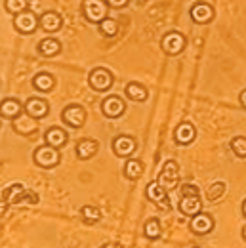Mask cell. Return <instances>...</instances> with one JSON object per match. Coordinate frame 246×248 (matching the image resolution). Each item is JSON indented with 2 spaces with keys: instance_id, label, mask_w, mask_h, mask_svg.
Wrapping results in <instances>:
<instances>
[{
  "instance_id": "484cf974",
  "label": "cell",
  "mask_w": 246,
  "mask_h": 248,
  "mask_svg": "<svg viewBox=\"0 0 246 248\" xmlns=\"http://www.w3.org/2000/svg\"><path fill=\"white\" fill-rule=\"evenodd\" d=\"M143 235H145L149 241L160 239V235H162V227H160V221H158L156 217H151V219L145 221V225H143Z\"/></svg>"
},
{
  "instance_id": "277c9868",
  "label": "cell",
  "mask_w": 246,
  "mask_h": 248,
  "mask_svg": "<svg viewBox=\"0 0 246 248\" xmlns=\"http://www.w3.org/2000/svg\"><path fill=\"white\" fill-rule=\"evenodd\" d=\"M107 2L105 0H84L82 2V14L90 23H101L107 19Z\"/></svg>"
},
{
  "instance_id": "9a60e30c",
  "label": "cell",
  "mask_w": 246,
  "mask_h": 248,
  "mask_svg": "<svg viewBox=\"0 0 246 248\" xmlns=\"http://www.w3.org/2000/svg\"><path fill=\"white\" fill-rule=\"evenodd\" d=\"M23 111H25V105H21L17 99H14V97L2 99V105H0V115H2V119L15 121L17 117H21Z\"/></svg>"
},
{
  "instance_id": "f546056e",
  "label": "cell",
  "mask_w": 246,
  "mask_h": 248,
  "mask_svg": "<svg viewBox=\"0 0 246 248\" xmlns=\"http://www.w3.org/2000/svg\"><path fill=\"white\" fill-rule=\"evenodd\" d=\"M231 149L239 158H246V138L245 136H237L231 140Z\"/></svg>"
},
{
  "instance_id": "3957f363",
  "label": "cell",
  "mask_w": 246,
  "mask_h": 248,
  "mask_svg": "<svg viewBox=\"0 0 246 248\" xmlns=\"http://www.w3.org/2000/svg\"><path fill=\"white\" fill-rule=\"evenodd\" d=\"M32 158H34V162L40 168H54V166L60 164V149L44 143V145H40V147L34 149Z\"/></svg>"
},
{
  "instance_id": "1f68e13d",
  "label": "cell",
  "mask_w": 246,
  "mask_h": 248,
  "mask_svg": "<svg viewBox=\"0 0 246 248\" xmlns=\"http://www.w3.org/2000/svg\"><path fill=\"white\" fill-rule=\"evenodd\" d=\"M180 193H182V197H191V195H200L199 187L193 186V184H182V186H180Z\"/></svg>"
},
{
  "instance_id": "d6a6232c",
  "label": "cell",
  "mask_w": 246,
  "mask_h": 248,
  "mask_svg": "<svg viewBox=\"0 0 246 248\" xmlns=\"http://www.w3.org/2000/svg\"><path fill=\"white\" fill-rule=\"evenodd\" d=\"M105 2H107L111 8H117V10H119V8H124L130 0H105Z\"/></svg>"
},
{
  "instance_id": "8992f818",
  "label": "cell",
  "mask_w": 246,
  "mask_h": 248,
  "mask_svg": "<svg viewBox=\"0 0 246 248\" xmlns=\"http://www.w3.org/2000/svg\"><path fill=\"white\" fill-rule=\"evenodd\" d=\"M160 46H162V50H164L168 56H178V54L184 52L185 36L178 31L166 32V34L162 36V40H160Z\"/></svg>"
},
{
  "instance_id": "d4e9b609",
  "label": "cell",
  "mask_w": 246,
  "mask_h": 248,
  "mask_svg": "<svg viewBox=\"0 0 246 248\" xmlns=\"http://www.w3.org/2000/svg\"><path fill=\"white\" fill-rule=\"evenodd\" d=\"M34 123H36V121L25 113V117H17V119L14 121V130L19 132V134H23V136H29L31 132L36 130V124Z\"/></svg>"
},
{
  "instance_id": "4316f807",
  "label": "cell",
  "mask_w": 246,
  "mask_h": 248,
  "mask_svg": "<svg viewBox=\"0 0 246 248\" xmlns=\"http://www.w3.org/2000/svg\"><path fill=\"white\" fill-rule=\"evenodd\" d=\"M80 219L84 223L92 225V223H97L101 219V212H99V208H95L92 204H86V206L80 208Z\"/></svg>"
},
{
  "instance_id": "8d00e7d4",
  "label": "cell",
  "mask_w": 246,
  "mask_h": 248,
  "mask_svg": "<svg viewBox=\"0 0 246 248\" xmlns=\"http://www.w3.org/2000/svg\"><path fill=\"white\" fill-rule=\"evenodd\" d=\"M241 233H243V239H245V241H246V225H245V227H243V231H241Z\"/></svg>"
},
{
  "instance_id": "6da1fadb",
  "label": "cell",
  "mask_w": 246,
  "mask_h": 248,
  "mask_svg": "<svg viewBox=\"0 0 246 248\" xmlns=\"http://www.w3.org/2000/svg\"><path fill=\"white\" fill-rule=\"evenodd\" d=\"M160 186L164 187L166 191H174L176 187L180 186V166L176 160H166L162 164V170L158 174V180H156Z\"/></svg>"
},
{
  "instance_id": "cb8c5ba5",
  "label": "cell",
  "mask_w": 246,
  "mask_h": 248,
  "mask_svg": "<svg viewBox=\"0 0 246 248\" xmlns=\"http://www.w3.org/2000/svg\"><path fill=\"white\" fill-rule=\"evenodd\" d=\"M141 174H143V164H141L138 158H128L126 164H124V176H126L128 180L136 182V180L141 178Z\"/></svg>"
},
{
  "instance_id": "d590c367",
  "label": "cell",
  "mask_w": 246,
  "mask_h": 248,
  "mask_svg": "<svg viewBox=\"0 0 246 248\" xmlns=\"http://www.w3.org/2000/svg\"><path fill=\"white\" fill-rule=\"evenodd\" d=\"M243 216L246 217V199H245V202H243Z\"/></svg>"
},
{
  "instance_id": "5b68a950",
  "label": "cell",
  "mask_w": 246,
  "mask_h": 248,
  "mask_svg": "<svg viewBox=\"0 0 246 248\" xmlns=\"http://www.w3.org/2000/svg\"><path fill=\"white\" fill-rule=\"evenodd\" d=\"M14 27L21 34H31V32L36 31V27H40V17L31 10L21 12L19 16L14 17Z\"/></svg>"
},
{
  "instance_id": "836d02e7",
  "label": "cell",
  "mask_w": 246,
  "mask_h": 248,
  "mask_svg": "<svg viewBox=\"0 0 246 248\" xmlns=\"http://www.w3.org/2000/svg\"><path fill=\"white\" fill-rule=\"evenodd\" d=\"M239 101H241V105H243V107L246 109V88L243 90V92H241V97H239Z\"/></svg>"
},
{
  "instance_id": "7402d4cb",
  "label": "cell",
  "mask_w": 246,
  "mask_h": 248,
  "mask_svg": "<svg viewBox=\"0 0 246 248\" xmlns=\"http://www.w3.org/2000/svg\"><path fill=\"white\" fill-rule=\"evenodd\" d=\"M124 93H126V97L128 99H132V101H138V103H141V101H145L147 99V88L143 86V84H139V82H128L126 84V88H124Z\"/></svg>"
},
{
  "instance_id": "ac0fdd59",
  "label": "cell",
  "mask_w": 246,
  "mask_h": 248,
  "mask_svg": "<svg viewBox=\"0 0 246 248\" xmlns=\"http://www.w3.org/2000/svg\"><path fill=\"white\" fill-rule=\"evenodd\" d=\"M197 138V130L191 123H182L178 124L176 132H174V140L178 145H189L193 143V140Z\"/></svg>"
},
{
  "instance_id": "603a6c76",
  "label": "cell",
  "mask_w": 246,
  "mask_h": 248,
  "mask_svg": "<svg viewBox=\"0 0 246 248\" xmlns=\"http://www.w3.org/2000/svg\"><path fill=\"white\" fill-rule=\"evenodd\" d=\"M54 84H56V78H54L52 73H38V75H34V78H32V86H34L38 92H50V90L54 88Z\"/></svg>"
},
{
  "instance_id": "5bb4252c",
  "label": "cell",
  "mask_w": 246,
  "mask_h": 248,
  "mask_svg": "<svg viewBox=\"0 0 246 248\" xmlns=\"http://www.w3.org/2000/svg\"><path fill=\"white\" fill-rule=\"evenodd\" d=\"M189 227L197 235H208L214 229V217L210 216V214H206V212H199L197 216L191 217Z\"/></svg>"
},
{
  "instance_id": "4dcf8cb0",
  "label": "cell",
  "mask_w": 246,
  "mask_h": 248,
  "mask_svg": "<svg viewBox=\"0 0 246 248\" xmlns=\"http://www.w3.org/2000/svg\"><path fill=\"white\" fill-rule=\"evenodd\" d=\"M223 193H225V184H223V182H215V184H212V186L208 187L206 199H208L210 202H214V201H217Z\"/></svg>"
},
{
  "instance_id": "d6986e66",
  "label": "cell",
  "mask_w": 246,
  "mask_h": 248,
  "mask_svg": "<svg viewBox=\"0 0 246 248\" xmlns=\"http://www.w3.org/2000/svg\"><path fill=\"white\" fill-rule=\"evenodd\" d=\"M36 50H38V54L44 56V58H54V56H58V54L62 52V42H60L58 38L46 36V38H42V40L38 42Z\"/></svg>"
},
{
  "instance_id": "7a4b0ae2",
  "label": "cell",
  "mask_w": 246,
  "mask_h": 248,
  "mask_svg": "<svg viewBox=\"0 0 246 248\" xmlns=\"http://www.w3.org/2000/svg\"><path fill=\"white\" fill-rule=\"evenodd\" d=\"M113 82H115L113 73L109 69H105V67H95L88 75V84L95 92H107L113 86Z\"/></svg>"
},
{
  "instance_id": "e575fe53",
  "label": "cell",
  "mask_w": 246,
  "mask_h": 248,
  "mask_svg": "<svg viewBox=\"0 0 246 248\" xmlns=\"http://www.w3.org/2000/svg\"><path fill=\"white\" fill-rule=\"evenodd\" d=\"M101 248H123V245H119V243H105Z\"/></svg>"
},
{
  "instance_id": "ba28073f",
  "label": "cell",
  "mask_w": 246,
  "mask_h": 248,
  "mask_svg": "<svg viewBox=\"0 0 246 248\" xmlns=\"http://www.w3.org/2000/svg\"><path fill=\"white\" fill-rule=\"evenodd\" d=\"M124 111H126V103L119 95H107L101 101V113L107 119H121L124 115Z\"/></svg>"
},
{
  "instance_id": "f1b7e54d",
  "label": "cell",
  "mask_w": 246,
  "mask_h": 248,
  "mask_svg": "<svg viewBox=\"0 0 246 248\" xmlns=\"http://www.w3.org/2000/svg\"><path fill=\"white\" fill-rule=\"evenodd\" d=\"M27 0H4V6L10 14L14 16H19L21 12H27Z\"/></svg>"
},
{
  "instance_id": "2e32d148",
  "label": "cell",
  "mask_w": 246,
  "mask_h": 248,
  "mask_svg": "<svg viewBox=\"0 0 246 248\" xmlns=\"http://www.w3.org/2000/svg\"><path fill=\"white\" fill-rule=\"evenodd\" d=\"M180 212L184 216H197L199 212H202V201H200V195H191V197H182L180 204H178Z\"/></svg>"
},
{
  "instance_id": "9c48e42d",
  "label": "cell",
  "mask_w": 246,
  "mask_h": 248,
  "mask_svg": "<svg viewBox=\"0 0 246 248\" xmlns=\"http://www.w3.org/2000/svg\"><path fill=\"white\" fill-rule=\"evenodd\" d=\"M25 195H27V189L23 184H12L2 191V212L6 210L8 204H23L25 201Z\"/></svg>"
},
{
  "instance_id": "7c38bea8",
  "label": "cell",
  "mask_w": 246,
  "mask_h": 248,
  "mask_svg": "<svg viewBox=\"0 0 246 248\" xmlns=\"http://www.w3.org/2000/svg\"><path fill=\"white\" fill-rule=\"evenodd\" d=\"M189 16H191V19H193L195 23L206 25V23H210V21L214 19V8H212L210 4H206V2H197V4L191 6Z\"/></svg>"
},
{
  "instance_id": "4fadbf2b",
  "label": "cell",
  "mask_w": 246,
  "mask_h": 248,
  "mask_svg": "<svg viewBox=\"0 0 246 248\" xmlns=\"http://www.w3.org/2000/svg\"><path fill=\"white\" fill-rule=\"evenodd\" d=\"M25 113H27L29 117H32L34 121H40V119L48 117L50 105H48V101L42 99V97H29V99L25 101Z\"/></svg>"
},
{
  "instance_id": "e0dca14e",
  "label": "cell",
  "mask_w": 246,
  "mask_h": 248,
  "mask_svg": "<svg viewBox=\"0 0 246 248\" xmlns=\"http://www.w3.org/2000/svg\"><path fill=\"white\" fill-rule=\"evenodd\" d=\"M44 140H46L48 145H52L56 149H62V147L67 145V141H69V134L63 128H60V126H52L50 130H46Z\"/></svg>"
},
{
  "instance_id": "ffe728a7",
  "label": "cell",
  "mask_w": 246,
  "mask_h": 248,
  "mask_svg": "<svg viewBox=\"0 0 246 248\" xmlns=\"http://www.w3.org/2000/svg\"><path fill=\"white\" fill-rule=\"evenodd\" d=\"M62 16L58 12H44L40 16V27L44 29L46 32H56L62 29Z\"/></svg>"
},
{
  "instance_id": "44dd1931",
  "label": "cell",
  "mask_w": 246,
  "mask_h": 248,
  "mask_svg": "<svg viewBox=\"0 0 246 248\" xmlns=\"http://www.w3.org/2000/svg\"><path fill=\"white\" fill-rule=\"evenodd\" d=\"M97 151H99V143H97L95 140L86 138V140H80V141L77 143V156H78L80 160H88V158H92Z\"/></svg>"
},
{
  "instance_id": "83f0119b",
  "label": "cell",
  "mask_w": 246,
  "mask_h": 248,
  "mask_svg": "<svg viewBox=\"0 0 246 248\" xmlns=\"http://www.w3.org/2000/svg\"><path fill=\"white\" fill-rule=\"evenodd\" d=\"M97 27H99V32H101L103 36H107V38H113V36H117V32H119V23H117L115 19H111V17L103 19Z\"/></svg>"
},
{
  "instance_id": "8fae6325",
  "label": "cell",
  "mask_w": 246,
  "mask_h": 248,
  "mask_svg": "<svg viewBox=\"0 0 246 248\" xmlns=\"http://www.w3.org/2000/svg\"><path fill=\"white\" fill-rule=\"evenodd\" d=\"M145 197H147L151 202H154L158 208H162V210L170 208V202H168V191L160 186L158 182H151V184L147 186V189H145Z\"/></svg>"
},
{
  "instance_id": "52a82bcc",
  "label": "cell",
  "mask_w": 246,
  "mask_h": 248,
  "mask_svg": "<svg viewBox=\"0 0 246 248\" xmlns=\"http://www.w3.org/2000/svg\"><path fill=\"white\" fill-rule=\"evenodd\" d=\"M62 121L65 124H69L71 128H80L86 123V109L82 105H67L62 113Z\"/></svg>"
},
{
  "instance_id": "30bf717a",
  "label": "cell",
  "mask_w": 246,
  "mask_h": 248,
  "mask_svg": "<svg viewBox=\"0 0 246 248\" xmlns=\"http://www.w3.org/2000/svg\"><path fill=\"white\" fill-rule=\"evenodd\" d=\"M136 149H138V143H136V140L132 136L123 134V136H117L113 140V151H115V155L121 156V158H130L136 153Z\"/></svg>"
}]
</instances>
